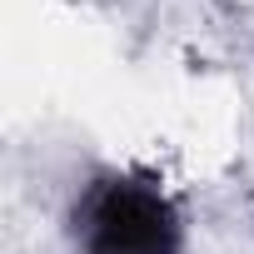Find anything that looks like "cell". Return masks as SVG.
Instances as JSON below:
<instances>
[{
    "label": "cell",
    "instance_id": "6da1fadb",
    "mask_svg": "<svg viewBox=\"0 0 254 254\" xmlns=\"http://www.w3.org/2000/svg\"><path fill=\"white\" fill-rule=\"evenodd\" d=\"M75 254H180L185 224L175 199L145 175H100L70 214Z\"/></svg>",
    "mask_w": 254,
    "mask_h": 254
}]
</instances>
